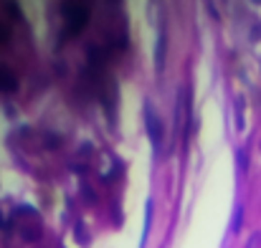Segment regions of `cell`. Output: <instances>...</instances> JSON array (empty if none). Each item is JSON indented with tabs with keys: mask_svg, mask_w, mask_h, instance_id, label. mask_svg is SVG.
<instances>
[{
	"mask_svg": "<svg viewBox=\"0 0 261 248\" xmlns=\"http://www.w3.org/2000/svg\"><path fill=\"white\" fill-rule=\"evenodd\" d=\"M61 16H64L61 41H71L76 33H82V28H86L89 18H92V8L86 3H64Z\"/></svg>",
	"mask_w": 261,
	"mask_h": 248,
	"instance_id": "6da1fadb",
	"label": "cell"
},
{
	"mask_svg": "<svg viewBox=\"0 0 261 248\" xmlns=\"http://www.w3.org/2000/svg\"><path fill=\"white\" fill-rule=\"evenodd\" d=\"M145 127H147V137H150L152 150L160 152V147H163V137H165V127H163L160 117L155 114V109H152L150 104L145 107Z\"/></svg>",
	"mask_w": 261,
	"mask_h": 248,
	"instance_id": "7a4b0ae2",
	"label": "cell"
},
{
	"mask_svg": "<svg viewBox=\"0 0 261 248\" xmlns=\"http://www.w3.org/2000/svg\"><path fill=\"white\" fill-rule=\"evenodd\" d=\"M165 53H167V33H165V28H160L157 43H155V71L157 74L165 71Z\"/></svg>",
	"mask_w": 261,
	"mask_h": 248,
	"instance_id": "3957f363",
	"label": "cell"
},
{
	"mask_svg": "<svg viewBox=\"0 0 261 248\" xmlns=\"http://www.w3.org/2000/svg\"><path fill=\"white\" fill-rule=\"evenodd\" d=\"M0 92H5V94L18 92V76L10 69H5V66H0Z\"/></svg>",
	"mask_w": 261,
	"mask_h": 248,
	"instance_id": "277c9868",
	"label": "cell"
},
{
	"mask_svg": "<svg viewBox=\"0 0 261 248\" xmlns=\"http://www.w3.org/2000/svg\"><path fill=\"white\" fill-rule=\"evenodd\" d=\"M241 223H244V208L238 205L236 213H233V220H231V233H238V231H241Z\"/></svg>",
	"mask_w": 261,
	"mask_h": 248,
	"instance_id": "5b68a950",
	"label": "cell"
},
{
	"mask_svg": "<svg viewBox=\"0 0 261 248\" xmlns=\"http://www.w3.org/2000/svg\"><path fill=\"white\" fill-rule=\"evenodd\" d=\"M236 129L238 132L244 129V99L236 101Z\"/></svg>",
	"mask_w": 261,
	"mask_h": 248,
	"instance_id": "8992f818",
	"label": "cell"
},
{
	"mask_svg": "<svg viewBox=\"0 0 261 248\" xmlns=\"http://www.w3.org/2000/svg\"><path fill=\"white\" fill-rule=\"evenodd\" d=\"M236 157H238V170L246 172V170H248V157H246V152H244V150H238V155H236Z\"/></svg>",
	"mask_w": 261,
	"mask_h": 248,
	"instance_id": "52a82bcc",
	"label": "cell"
},
{
	"mask_svg": "<svg viewBox=\"0 0 261 248\" xmlns=\"http://www.w3.org/2000/svg\"><path fill=\"white\" fill-rule=\"evenodd\" d=\"M76 238H79V243H86V235H84V223H76Z\"/></svg>",
	"mask_w": 261,
	"mask_h": 248,
	"instance_id": "ba28073f",
	"label": "cell"
},
{
	"mask_svg": "<svg viewBox=\"0 0 261 248\" xmlns=\"http://www.w3.org/2000/svg\"><path fill=\"white\" fill-rule=\"evenodd\" d=\"M259 243H261V235H259V233H254V235H251V241H248V246H246V248H259Z\"/></svg>",
	"mask_w": 261,
	"mask_h": 248,
	"instance_id": "9c48e42d",
	"label": "cell"
},
{
	"mask_svg": "<svg viewBox=\"0 0 261 248\" xmlns=\"http://www.w3.org/2000/svg\"><path fill=\"white\" fill-rule=\"evenodd\" d=\"M251 38H254V41H259V38H261V23H256V26H254V36H251Z\"/></svg>",
	"mask_w": 261,
	"mask_h": 248,
	"instance_id": "30bf717a",
	"label": "cell"
}]
</instances>
